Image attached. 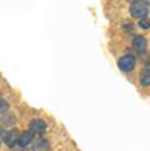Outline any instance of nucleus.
I'll return each instance as SVG.
<instances>
[{
  "instance_id": "9",
  "label": "nucleus",
  "mask_w": 150,
  "mask_h": 151,
  "mask_svg": "<svg viewBox=\"0 0 150 151\" xmlns=\"http://www.w3.org/2000/svg\"><path fill=\"white\" fill-rule=\"evenodd\" d=\"M15 123H17V118H15L14 114H8V112L3 114V117H2V124L3 126H6V127L8 126H14Z\"/></svg>"
},
{
  "instance_id": "6",
  "label": "nucleus",
  "mask_w": 150,
  "mask_h": 151,
  "mask_svg": "<svg viewBox=\"0 0 150 151\" xmlns=\"http://www.w3.org/2000/svg\"><path fill=\"white\" fill-rule=\"evenodd\" d=\"M132 48L135 50V51H138L140 54H143V52H146V50H147V40L143 37V36H134L132 37Z\"/></svg>"
},
{
  "instance_id": "10",
  "label": "nucleus",
  "mask_w": 150,
  "mask_h": 151,
  "mask_svg": "<svg viewBox=\"0 0 150 151\" xmlns=\"http://www.w3.org/2000/svg\"><path fill=\"white\" fill-rule=\"evenodd\" d=\"M8 109H9V103H8V100L0 97V114H6Z\"/></svg>"
},
{
  "instance_id": "13",
  "label": "nucleus",
  "mask_w": 150,
  "mask_h": 151,
  "mask_svg": "<svg viewBox=\"0 0 150 151\" xmlns=\"http://www.w3.org/2000/svg\"><path fill=\"white\" fill-rule=\"evenodd\" d=\"M0 145H2V144H0Z\"/></svg>"
},
{
  "instance_id": "3",
  "label": "nucleus",
  "mask_w": 150,
  "mask_h": 151,
  "mask_svg": "<svg viewBox=\"0 0 150 151\" xmlns=\"http://www.w3.org/2000/svg\"><path fill=\"white\" fill-rule=\"evenodd\" d=\"M20 135H21V133L17 130V129H12V130H9V132H6V133L3 135V142H5L9 148H14V147L18 144Z\"/></svg>"
},
{
  "instance_id": "2",
  "label": "nucleus",
  "mask_w": 150,
  "mask_h": 151,
  "mask_svg": "<svg viewBox=\"0 0 150 151\" xmlns=\"http://www.w3.org/2000/svg\"><path fill=\"white\" fill-rule=\"evenodd\" d=\"M135 64H137V58H135V55H132L129 52L120 57V60H119V68L123 72H131L135 68Z\"/></svg>"
},
{
  "instance_id": "11",
  "label": "nucleus",
  "mask_w": 150,
  "mask_h": 151,
  "mask_svg": "<svg viewBox=\"0 0 150 151\" xmlns=\"http://www.w3.org/2000/svg\"><path fill=\"white\" fill-rule=\"evenodd\" d=\"M140 27L141 29H149L150 27V19H147V18L140 19Z\"/></svg>"
},
{
  "instance_id": "5",
  "label": "nucleus",
  "mask_w": 150,
  "mask_h": 151,
  "mask_svg": "<svg viewBox=\"0 0 150 151\" xmlns=\"http://www.w3.org/2000/svg\"><path fill=\"white\" fill-rule=\"evenodd\" d=\"M30 130L35 133V135H42L45 130H47V123L41 118H36L30 123Z\"/></svg>"
},
{
  "instance_id": "12",
  "label": "nucleus",
  "mask_w": 150,
  "mask_h": 151,
  "mask_svg": "<svg viewBox=\"0 0 150 151\" xmlns=\"http://www.w3.org/2000/svg\"><path fill=\"white\" fill-rule=\"evenodd\" d=\"M0 135H2V127H0Z\"/></svg>"
},
{
  "instance_id": "4",
  "label": "nucleus",
  "mask_w": 150,
  "mask_h": 151,
  "mask_svg": "<svg viewBox=\"0 0 150 151\" xmlns=\"http://www.w3.org/2000/svg\"><path fill=\"white\" fill-rule=\"evenodd\" d=\"M33 138H35V133L32 130H26V132H21L20 135V139H18V147L20 148H27L32 142H33Z\"/></svg>"
},
{
  "instance_id": "8",
  "label": "nucleus",
  "mask_w": 150,
  "mask_h": 151,
  "mask_svg": "<svg viewBox=\"0 0 150 151\" xmlns=\"http://www.w3.org/2000/svg\"><path fill=\"white\" fill-rule=\"evenodd\" d=\"M140 82L143 87H149L150 85V68H144L141 75H140Z\"/></svg>"
},
{
  "instance_id": "1",
  "label": "nucleus",
  "mask_w": 150,
  "mask_h": 151,
  "mask_svg": "<svg viewBox=\"0 0 150 151\" xmlns=\"http://www.w3.org/2000/svg\"><path fill=\"white\" fill-rule=\"evenodd\" d=\"M129 12L137 19L147 18V15L150 12V3L147 0H135V2H132V5L129 8Z\"/></svg>"
},
{
  "instance_id": "7",
  "label": "nucleus",
  "mask_w": 150,
  "mask_h": 151,
  "mask_svg": "<svg viewBox=\"0 0 150 151\" xmlns=\"http://www.w3.org/2000/svg\"><path fill=\"white\" fill-rule=\"evenodd\" d=\"M50 148V141L48 139H44V138H41L36 141V144H33V150L35 151H45Z\"/></svg>"
}]
</instances>
